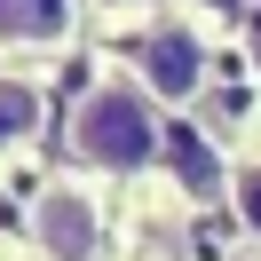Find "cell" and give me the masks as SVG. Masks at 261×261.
<instances>
[{"label":"cell","instance_id":"1","mask_svg":"<svg viewBox=\"0 0 261 261\" xmlns=\"http://www.w3.org/2000/svg\"><path fill=\"white\" fill-rule=\"evenodd\" d=\"M159 143H166L159 111H150V95L127 87V80L87 87L80 111H71V150H80L87 166H103V174H143V166L159 159Z\"/></svg>","mask_w":261,"mask_h":261},{"label":"cell","instance_id":"4","mask_svg":"<svg viewBox=\"0 0 261 261\" xmlns=\"http://www.w3.org/2000/svg\"><path fill=\"white\" fill-rule=\"evenodd\" d=\"M71 0H0V48H64Z\"/></svg>","mask_w":261,"mask_h":261},{"label":"cell","instance_id":"3","mask_svg":"<svg viewBox=\"0 0 261 261\" xmlns=\"http://www.w3.org/2000/svg\"><path fill=\"white\" fill-rule=\"evenodd\" d=\"M143 80H150V95L190 103L198 87H206V40H198L190 24H159V32H143Z\"/></svg>","mask_w":261,"mask_h":261},{"label":"cell","instance_id":"8","mask_svg":"<svg viewBox=\"0 0 261 261\" xmlns=\"http://www.w3.org/2000/svg\"><path fill=\"white\" fill-rule=\"evenodd\" d=\"M111 8H127V0H111Z\"/></svg>","mask_w":261,"mask_h":261},{"label":"cell","instance_id":"6","mask_svg":"<svg viewBox=\"0 0 261 261\" xmlns=\"http://www.w3.org/2000/svg\"><path fill=\"white\" fill-rule=\"evenodd\" d=\"M40 135V87L32 80H0V150H16Z\"/></svg>","mask_w":261,"mask_h":261},{"label":"cell","instance_id":"7","mask_svg":"<svg viewBox=\"0 0 261 261\" xmlns=\"http://www.w3.org/2000/svg\"><path fill=\"white\" fill-rule=\"evenodd\" d=\"M229 190H238V214H245V229L261 238V166H238V174H229Z\"/></svg>","mask_w":261,"mask_h":261},{"label":"cell","instance_id":"5","mask_svg":"<svg viewBox=\"0 0 261 261\" xmlns=\"http://www.w3.org/2000/svg\"><path fill=\"white\" fill-rule=\"evenodd\" d=\"M159 159H174V174H182V190H190V198H214V190L229 182V174H222V159H214V143H206L198 127H166Z\"/></svg>","mask_w":261,"mask_h":261},{"label":"cell","instance_id":"2","mask_svg":"<svg viewBox=\"0 0 261 261\" xmlns=\"http://www.w3.org/2000/svg\"><path fill=\"white\" fill-rule=\"evenodd\" d=\"M32 238L48 261H103V214L87 190H71V182H56V190H40L32 206Z\"/></svg>","mask_w":261,"mask_h":261}]
</instances>
